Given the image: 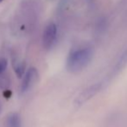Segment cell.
Masks as SVG:
<instances>
[{
	"mask_svg": "<svg viewBox=\"0 0 127 127\" xmlns=\"http://www.w3.org/2000/svg\"><path fill=\"white\" fill-rule=\"evenodd\" d=\"M105 85L103 82H99V83H95L94 85L90 86L85 90H83L75 99L74 104L77 107L82 105L84 103L90 100L92 98H94L95 95H97L99 92L104 88Z\"/></svg>",
	"mask_w": 127,
	"mask_h": 127,
	"instance_id": "cell-2",
	"label": "cell"
},
{
	"mask_svg": "<svg viewBox=\"0 0 127 127\" xmlns=\"http://www.w3.org/2000/svg\"><path fill=\"white\" fill-rule=\"evenodd\" d=\"M7 66H8V62H7L6 59H0V80L3 78V74H4L5 70L7 68Z\"/></svg>",
	"mask_w": 127,
	"mask_h": 127,
	"instance_id": "cell-7",
	"label": "cell"
},
{
	"mask_svg": "<svg viewBox=\"0 0 127 127\" xmlns=\"http://www.w3.org/2000/svg\"><path fill=\"white\" fill-rule=\"evenodd\" d=\"M38 72L36 68L35 67H30L27 70V72L24 74V80H23L22 85H21V93L25 94L29 92L38 80Z\"/></svg>",
	"mask_w": 127,
	"mask_h": 127,
	"instance_id": "cell-4",
	"label": "cell"
},
{
	"mask_svg": "<svg viewBox=\"0 0 127 127\" xmlns=\"http://www.w3.org/2000/svg\"><path fill=\"white\" fill-rule=\"evenodd\" d=\"M7 127H22V119L18 113L12 112L9 114L6 119Z\"/></svg>",
	"mask_w": 127,
	"mask_h": 127,
	"instance_id": "cell-5",
	"label": "cell"
},
{
	"mask_svg": "<svg viewBox=\"0 0 127 127\" xmlns=\"http://www.w3.org/2000/svg\"><path fill=\"white\" fill-rule=\"evenodd\" d=\"M57 27L55 24L50 23L46 26L42 34V43L46 49H50L56 42Z\"/></svg>",
	"mask_w": 127,
	"mask_h": 127,
	"instance_id": "cell-3",
	"label": "cell"
},
{
	"mask_svg": "<svg viewBox=\"0 0 127 127\" xmlns=\"http://www.w3.org/2000/svg\"><path fill=\"white\" fill-rule=\"evenodd\" d=\"M13 67L16 74L18 78L23 77V75L25 74V63L24 62H21L19 60H14Z\"/></svg>",
	"mask_w": 127,
	"mask_h": 127,
	"instance_id": "cell-6",
	"label": "cell"
},
{
	"mask_svg": "<svg viewBox=\"0 0 127 127\" xmlns=\"http://www.w3.org/2000/svg\"><path fill=\"white\" fill-rule=\"evenodd\" d=\"M93 58V50L90 48H80L69 53L67 59V69L70 73H79L88 66Z\"/></svg>",
	"mask_w": 127,
	"mask_h": 127,
	"instance_id": "cell-1",
	"label": "cell"
},
{
	"mask_svg": "<svg viewBox=\"0 0 127 127\" xmlns=\"http://www.w3.org/2000/svg\"><path fill=\"white\" fill-rule=\"evenodd\" d=\"M2 1H3V0H0V3H1V2H2Z\"/></svg>",
	"mask_w": 127,
	"mask_h": 127,
	"instance_id": "cell-8",
	"label": "cell"
}]
</instances>
